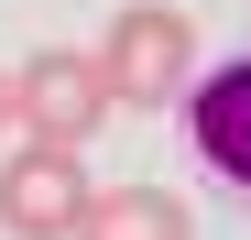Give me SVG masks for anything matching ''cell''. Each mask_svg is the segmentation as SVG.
<instances>
[{"mask_svg": "<svg viewBox=\"0 0 251 240\" xmlns=\"http://www.w3.org/2000/svg\"><path fill=\"white\" fill-rule=\"evenodd\" d=\"M186 76H197V22L175 11V0H131V11H109V44H99L109 109H164V98H186Z\"/></svg>", "mask_w": 251, "mask_h": 240, "instance_id": "obj_1", "label": "cell"}, {"mask_svg": "<svg viewBox=\"0 0 251 240\" xmlns=\"http://www.w3.org/2000/svg\"><path fill=\"white\" fill-rule=\"evenodd\" d=\"M109 120V88H99V55L76 44H33L11 66V131L22 142H55V153H88Z\"/></svg>", "mask_w": 251, "mask_h": 240, "instance_id": "obj_2", "label": "cell"}, {"mask_svg": "<svg viewBox=\"0 0 251 240\" xmlns=\"http://www.w3.org/2000/svg\"><path fill=\"white\" fill-rule=\"evenodd\" d=\"M88 164L55 142H11L0 153V229L11 240H76V218H88Z\"/></svg>", "mask_w": 251, "mask_h": 240, "instance_id": "obj_3", "label": "cell"}, {"mask_svg": "<svg viewBox=\"0 0 251 240\" xmlns=\"http://www.w3.org/2000/svg\"><path fill=\"white\" fill-rule=\"evenodd\" d=\"M186 142H197V164L219 175V186L251 196V55L186 76Z\"/></svg>", "mask_w": 251, "mask_h": 240, "instance_id": "obj_4", "label": "cell"}, {"mask_svg": "<svg viewBox=\"0 0 251 240\" xmlns=\"http://www.w3.org/2000/svg\"><path fill=\"white\" fill-rule=\"evenodd\" d=\"M76 240H197V218H186V196L175 186H99L88 196V218H76Z\"/></svg>", "mask_w": 251, "mask_h": 240, "instance_id": "obj_5", "label": "cell"}, {"mask_svg": "<svg viewBox=\"0 0 251 240\" xmlns=\"http://www.w3.org/2000/svg\"><path fill=\"white\" fill-rule=\"evenodd\" d=\"M0 142H11V66H0Z\"/></svg>", "mask_w": 251, "mask_h": 240, "instance_id": "obj_6", "label": "cell"}]
</instances>
